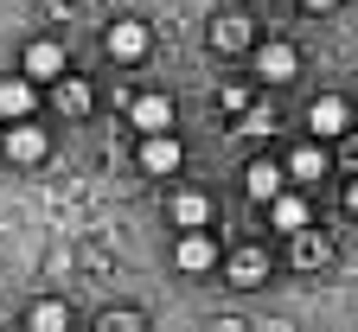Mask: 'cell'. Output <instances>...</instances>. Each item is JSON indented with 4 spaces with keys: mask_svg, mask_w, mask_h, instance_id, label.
Masks as SVG:
<instances>
[{
    "mask_svg": "<svg viewBox=\"0 0 358 332\" xmlns=\"http://www.w3.org/2000/svg\"><path fill=\"white\" fill-rule=\"evenodd\" d=\"M7 160L38 166V160H45V134H38V128H26V122H20V128H7Z\"/></svg>",
    "mask_w": 358,
    "mask_h": 332,
    "instance_id": "obj_5",
    "label": "cell"
},
{
    "mask_svg": "<svg viewBox=\"0 0 358 332\" xmlns=\"http://www.w3.org/2000/svg\"><path fill=\"white\" fill-rule=\"evenodd\" d=\"M307 7H313V13H327V7H339V0H307Z\"/></svg>",
    "mask_w": 358,
    "mask_h": 332,
    "instance_id": "obj_21",
    "label": "cell"
},
{
    "mask_svg": "<svg viewBox=\"0 0 358 332\" xmlns=\"http://www.w3.org/2000/svg\"><path fill=\"white\" fill-rule=\"evenodd\" d=\"M268 128H275V115H268V109H243V134H268Z\"/></svg>",
    "mask_w": 358,
    "mask_h": 332,
    "instance_id": "obj_17",
    "label": "cell"
},
{
    "mask_svg": "<svg viewBox=\"0 0 358 332\" xmlns=\"http://www.w3.org/2000/svg\"><path fill=\"white\" fill-rule=\"evenodd\" d=\"M205 217H211V205H205L199 192H179V199H173V224H179V230H199Z\"/></svg>",
    "mask_w": 358,
    "mask_h": 332,
    "instance_id": "obj_10",
    "label": "cell"
},
{
    "mask_svg": "<svg viewBox=\"0 0 358 332\" xmlns=\"http://www.w3.org/2000/svg\"><path fill=\"white\" fill-rule=\"evenodd\" d=\"M32 103H38V89H32L26 77H7V83H0V115H7L13 128H20L26 115H32Z\"/></svg>",
    "mask_w": 358,
    "mask_h": 332,
    "instance_id": "obj_2",
    "label": "cell"
},
{
    "mask_svg": "<svg viewBox=\"0 0 358 332\" xmlns=\"http://www.w3.org/2000/svg\"><path fill=\"white\" fill-rule=\"evenodd\" d=\"M103 332H134V313H109V319H103Z\"/></svg>",
    "mask_w": 358,
    "mask_h": 332,
    "instance_id": "obj_19",
    "label": "cell"
},
{
    "mask_svg": "<svg viewBox=\"0 0 358 332\" xmlns=\"http://www.w3.org/2000/svg\"><path fill=\"white\" fill-rule=\"evenodd\" d=\"M288 173H294V179H320V173H327V154H320V147H301Z\"/></svg>",
    "mask_w": 358,
    "mask_h": 332,
    "instance_id": "obj_16",
    "label": "cell"
},
{
    "mask_svg": "<svg viewBox=\"0 0 358 332\" xmlns=\"http://www.w3.org/2000/svg\"><path fill=\"white\" fill-rule=\"evenodd\" d=\"M134 128H148V140L166 134V128H173V103H166V96H141V103H134Z\"/></svg>",
    "mask_w": 358,
    "mask_h": 332,
    "instance_id": "obj_7",
    "label": "cell"
},
{
    "mask_svg": "<svg viewBox=\"0 0 358 332\" xmlns=\"http://www.w3.org/2000/svg\"><path fill=\"white\" fill-rule=\"evenodd\" d=\"M262 268H268V262H262V250H237V256H231V281H237V288H256Z\"/></svg>",
    "mask_w": 358,
    "mask_h": 332,
    "instance_id": "obj_12",
    "label": "cell"
},
{
    "mask_svg": "<svg viewBox=\"0 0 358 332\" xmlns=\"http://www.w3.org/2000/svg\"><path fill=\"white\" fill-rule=\"evenodd\" d=\"M243 185H250L256 205H275V199H282V166H275V160H256V166L243 173Z\"/></svg>",
    "mask_w": 358,
    "mask_h": 332,
    "instance_id": "obj_4",
    "label": "cell"
},
{
    "mask_svg": "<svg viewBox=\"0 0 358 332\" xmlns=\"http://www.w3.org/2000/svg\"><path fill=\"white\" fill-rule=\"evenodd\" d=\"M141 52H148V26H141V20H115V26H109V58L134 64Z\"/></svg>",
    "mask_w": 358,
    "mask_h": 332,
    "instance_id": "obj_1",
    "label": "cell"
},
{
    "mask_svg": "<svg viewBox=\"0 0 358 332\" xmlns=\"http://www.w3.org/2000/svg\"><path fill=\"white\" fill-rule=\"evenodd\" d=\"M64 326H71L64 301H38V307H32V332H64Z\"/></svg>",
    "mask_w": 358,
    "mask_h": 332,
    "instance_id": "obj_15",
    "label": "cell"
},
{
    "mask_svg": "<svg viewBox=\"0 0 358 332\" xmlns=\"http://www.w3.org/2000/svg\"><path fill=\"white\" fill-rule=\"evenodd\" d=\"M211 262H217V243H211L205 230L179 236V268H186V275H199V268H211Z\"/></svg>",
    "mask_w": 358,
    "mask_h": 332,
    "instance_id": "obj_6",
    "label": "cell"
},
{
    "mask_svg": "<svg viewBox=\"0 0 358 332\" xmlns=\"http://www.w3.org/2000/svg\"><path fill=\"white\" fill-rule=\"evenodd\" d=\"M307 122L320 128V134H339V128H345V103H339V96H320V103L307 109Z\"/></svg>",
    "mask_w": 358,
    "mask_h": 332,
    "instance_id": "obj_11",
    "label": "cell"
},
{
    "mask_svg": "<svg viewBox=\"0 0 358 332\" xmlns=\"http://www.w3.org/2000/svg\"><path fill=\"white\" fill-rule=\"evenodd\" d=\"M26 77H71L64 71V45H52V38L26 45Z\"/></svg>",
    "mask_w": 358,
    "mask_h": 332,
    "instance_id": "obj_3",
    "label": "cell"
},
{
    "mask_svg": "<svg viewBox=\"0 0 358 332\" xmlns=\"http://www.w3.org/2000/svg\"><path fill=\"white\" fill-rule=\"evenodd\" d=\"M268 217H275V230H307V205H301V199H288V192L268 205Z\"/></svg>",
    "mask_w": 358,
    "mask_h": 332,
    "instance_id": "obj_14",
    "label": "cell"
},
{
    "mask_svg": "<svg viewBox=\"0 0 358 332\" xmlns=\"http://www.w3.org/2000/svg\"><path fill=\"white\" fill-rule=\"evenodd\" d=\"M345 205H352V211H358V179H352V185H345Z\"/></svg>",
    "mask_w": 358,
    "mask_h": 332,
    "instance_id": "obj_20",
    "label": "cell"
},
{
    "mask_svg": "<svg viewBox=\"0 0 358 332\" xmlns=\"http://www.w3.org/2000/svg\"><path fill=\"white\" fill-rule=\"evenodd\" d=\"M141 166H148V173H173V166H179V140H173V134H154L148 147H141Z\"/></svg>",
    "mask_w": 358,
    "mask_h": 332,
    "instance_id": "obj_9",
    "label": "cell"
},
{
    "mask_svg": "<svg viewBox=\"0 0 358 332\" xmlns=\"http://www.w3.org/2000/svg\"><path fill=\"white\" fill-rule=\"evenodd\" d=\"M211 38H217V45H243V20H224Z\"/></svg>",
    "mask_w": 358,
    "mask_h": 332,
    "instance_id": "obj_18",
    "label": "cell"
},
{
    "mask_svg": "<svg viewBox=\"0 0 358 332\" xmlns=\"http://www.w3.org/2000/svg\"><path fill=\"white\" fill-rule=\"evenodd\" d=\"M256 71L268 83H288L294 77V52H288V45H262V52H256Z\"/></svg>",
    "mask_w": 358,
    "mask_h": 332,
    "instance_id": "obj_8",
    "label": "cell"
},
{
    "mask_svg": "<svg viewBox=\"0 0 358 332\" xmlns=\"http://www.w3.org/2000/svg\"><path fill=\"white\" fill-rule=\"evenodd\" d=\"M58 109H64V115H90V83H83V77H64V83H58Z\"/></svg>",
    "mask_w": 358,
    "mask_h": 332,
    "instance_id": "obj_13",
    "label": "cell"
}]
</instances>
